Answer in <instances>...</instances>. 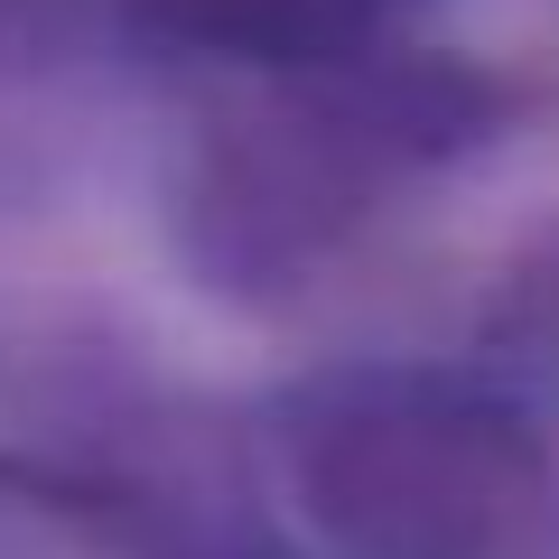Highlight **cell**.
Masks as SVG:
<instances>
[{"mask_svg":"<svg viewBox=\"0 0 559 559\" xmlns=\"http://www.w3.org/2000/svg\"><path fill=\"white\" fill-rule=\"evenodd\" d=\"M159 28L178 38H224V47H289V38H318L336 28L345 0H140Z\"/></svg>","mask_w":559,"mask_h":559,"instance_id":"1","label":"cell"}]
</instances>
